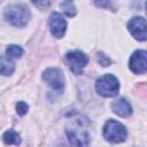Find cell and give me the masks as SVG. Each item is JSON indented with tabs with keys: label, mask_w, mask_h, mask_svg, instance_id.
<instances>
[{
	"label": "cell",
	"mask_w": 147,
	"mask_h": 147,
	"mask_svg": "<svg viewBox=\"0 0 147 147\" xmlns=\"http://www.w3.org/2000/svg\"><path fill=\"white\" fill-rule=\"evenodd\" d=\"M129 67L133 74H145L147 70V52L142 49L136 51L130 57Z\"/></svg>",
	"instance_id": "5"
},
{
	"label": "cell",
	"mask_w": 147,
	"mask_h": 147,
	"mask_svg": "<svg viewBox=\"0 0 147 147\" xmlns=\"http://www.w3.org/2000/svg\"><path fill=\"white\" fill-rule=\"evenodd\" d=\"M113 111L121 117H129L132 114V107L124 98H119L111 103Z\"/></svg>",
	"instance_id": "9"
},
{
	"label": "cell",
	"mask_w": 147,
	"mask_h": 147,
	"mask_svg": "<svg viewBox=\"0 0 147 147\" xmlns=\"http://www.w3.org/2000/svg\"><path fill=\"white\" fill-rule=\"evenodd\" d=\"M49 30L55 38H62L67 31V21L60 13H53L49 17Z\"/></svg>",
	"instance_id": "8"
},
{
	"label": "cell",
	"mask_w": 147,
	"mask_h": 147,
	"mask_svg": "<svg viewBox=\"0 0 147 147\" xmlns=\"http://www.w3.org/2000/svg\"><path fill=\"white\" fill-rule=\"evenodd\" d=\"M31 2L40 10H44L49 6V0H31Z\"/></svg>",
	"instance_id": "15"
},
{
	"label": "cell",
	"mask_w": 147,
	"mask_h": 147,
	"mask_svg": "<svg viewBox=\"0 0 147 147\" xmlns=\"http://www.w3.org/2000/svg\"><path fill=\"white\" fill-rule=\"evenodd\" d=\"M3 17L6 22L16 28H23L30 20V11L26 6L21 3H14L5 9Z\"/></svg>",
	"instance_id": "1"
},
{
	"label": "cell",
	"mask_w": 147,
	"mask_h": 147,
	"mask_svg": "<svg viewBox=\"0 0 147 147\" xmlns=\"http://www.w3.org/2000/svg\"><path fill=\"white\" fill-rule=\"evenodd\" d=\"M93 1L98 7H102V8H109L111 5V0H93Z\"/></svg>",
	"instance_id": "17"
},
{
	"label": "cell",
	"mask_w": 147,
	"mask_h": 147,
	"mask_svg": "<svg viewBox=\"0 0 147 147\" xmlns=\"http://www.w3.org/2000/svg\"><path fill=\"white\" fill-rule=\"evenodd\" d=\"M28 109H29V106L26 105V102L24 101H20L17 105H16V113L20 115V116H23L28 113Z\"/></svg>",
	"instance_id": "14"
},
{
	"label": "cell",
	"mask_w": 147,
	"mask_h": 147,
	"mask_svg": "<svg viewBox=\"0 0 147 147\" xmlns=\"http://www.w3.org/2000/svg\"><path fill=\"white\" fill-rule=\"evenodd\" d=\"M126 136L127 132L125 126L115 119L108 121L103 126V138L109 142L113 144L122 142L126 139Z\"/></svg>",
	"instance_id": "3"
},
{
	"label": "cell",
	"mask_w": 147,
	"mask_h": 147,
	"mask_svg": "<svg viewBox=\"0 0 147 147\" xmlns=\"http://www.w3.org/2000/svg\"><path fill=\"white\" fill-rule=\"evenodd\" d=\"M42 79L54 90H62L64 87V76L57 68H48L42 74Z\"/></svg>",
	"instance_id": "6"
},
{
	"label": "cell",
	"mask_w": 147,
	"mask_h": 147,
	"mask_svg": "<svg viewBox=\"0 0 147 147\" xmlns=\"http://www.w3.org/2000/svg\"><path fill=\"white\" fill-rule=\"evenodd\" d=\"M64 61L75 75H82L84 68L88 63V57L85 53L80 51H71L65 54Z\"/></svg>",
	"instance_id": "4"
},
{
	"label": "cell",
	"mask_w": 147,
	"mask_h": 147,
	"mask_svg": "<svg viewBox=\"0 0 147 147\" xmlns=\"http://www.w3.org/2000/svg\"><path fill=\"white\" fill-rule=\"evenodd\" d=\"M23 55V48L18 45H9L6 48V56L10 59H18Z\"/></svg>",
	"instance_id": "13"
},
{
	"label": "cell",
	"mask_w": 147,
	"mask_h": 147,
	"mask_svg": "<svg viewBox=\"0 0 147 147\" xmlns=\"http://www.w3.org/2000/svg\"><path fill=\"white\" fill-rule=\"evenodd\" d=\"M2 139H3V142L7 144V145H18V144H21L20 134L16 133L13 130L6 131L3 133V136H2Z\"/></svg>",
	"instance_id": "12"
},
{
	"label": "cell",
	"mask_w": 147,
	"mask_h": 147,
	"mask_svg": "<svg viewBox=\"0 0 147 147\" xmlns=\"http://www.w3.org/2000/svg\"><path fill=\"white\" fill-rule=\"evenodd\" d=\"M68 139L70 144L78 145V146H86L90 142L88 134L86 132H77V131H68L67 132Z\"/></svg>",
	"instance_id": "10"
},
{
	"label": "cell",
	"mask_w": 147,
	"mask_h": 147,
	"mask_svg": "<svg viewBox=\"0 0 147 147\" xmlns=\"http://www.w3.org/2000/svg\"><path fill=\"white\" fill-rule=\"evenodd\" d=\"M96 92L106 98H113L117 95L119 91V82L114 75H105L100 77L95 83Z\"/></svg>",
	"instance_id": "2"
},
{
	"label": "cell",
	"mask_w": 147,
	"mask_h": 147,
	"mask_svg": "<svg viewBox=\"0 0 147 147\" xmlns=\"http://www.w3.org/2000/svg\"><path fill=\"white\" fill-rule=\"evenodd\" d=\"M127 29L130 33L139 41H145L147 39L146 32V21L141 16H136L131 18L127 23Z\"/></svg>",
	"instance_id": "7"
},
{
	"label": "cell",
	"mask_w": 147,
	"mask_h": 147,
	"mask_svg": "<svg viewBox=\"0 0 147 147\" xmlns=\"http://www.w3.org/2000/svg\"><path fill=\"white\" fill-rule=\"evenodd\" d=\"M15 64L8 56H0V75L9 76L14 72Z\"/></svg>",
	"instance_id": "11"
},
{
	"label": "cell",
	"mask_w": 147,
	"mask_h": 147,
	"mask_svg": "<svg viewBox=\"0 0 147 147\" xmlns=\"http://www.w3.org/2000/svg\"><path fill=\"white\" fill-rule=\"evenodd\" d=\"M98 61H99V63H101L102 65H105V67H107V65H109L110 64V59H108L103 53H99L98 54Z\"/></svg>",
	"instance_id": "16"
},
{
	"label": "cell",
	"mask_w": 147,
	"mask_h": 147,
	"mask_svg": "<svg viewBox=\"0 0 147 147\" xmlns=\"http://www.w3.org/2000/svg\"><path fill=\"white\" fill-rule=\"evenodd\" d=\"M64 1H65V2H67V3H70V2H71V1H72V0H64Z\"/></svg>",
	"instance_id": "18"
}]
</instances>
